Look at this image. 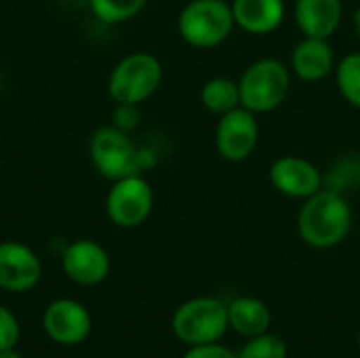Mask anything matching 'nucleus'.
I'll return each mask as SVG.
<instances>
[{
    "label": "nucleus",
    "instance_id": "nucleus-7",
    "mask_svg": "<svg viewBox=\"0 0 360 358\" xmlns=\"http://www.w3.org/2000/svg\"><path fill=\"white\" fill-rule=\"evenodd\" d=\"M154 209V190L143 175H127L112 181L105 194V215L118 228L141 226Z\"/></svg>",
    "mask_w": 360,
    "mask_h": 358
},
{
    "label": "nucleus",
    "instance_id": "nucleus-8",
    "mask_svg": "<svg viewBox=\"0 0 360 358\" xmlns=\"http://www.w3.org/2000/svg\"><path fill=\"white\" fill-rule=\"evenodd\" d=\"M259 143L257 114L247 108H236L221 114L215 127V150L226 162H245Z\"/></svg>",
    "mask_w": 360,
    "mask_h": 358
},
{
    "label": "nucleus",
    "instance_id": "nucleus-2",
    "mask_svg": "<svg viewBox=\"0 0 360 358\" xmlns=\"http://www.w3.org/2000/svg\"><path fill=\"white\" fill-rule=\"evenodd\" d=\"M291 70L274 57H262L247 65L238 78L240 106L253 114L274 112L285 103L291 93Z\"/></svg>",
    "mask_w": 360,
    "mask_h": 358
},
{
    "label": "nucleus",
    "instance_id": "nucleus-20",
    "mask_svg": "<svg viewBox=\"0 0 360 358\" xmlns=\"http://www.w3.org/2000/svg\"><path fill=\"white\" fill-rule=\"evenodd\" d=\"M238 358H287V344L283 338L274 333H262L249 338V342L240 348Z\"/></svg>",
    "mask_w": 360,
    "mask_h": 358
},
{
    "label": "nucleus",
    "instance_id": "nucleus-9",
    "mask_svg": "<svg viewBox=\"0 0 360 358\" xmlns=\"http://www.w3.org/2000/svg\"><path fill=\"white\" fill-rule=\"evenodd\" d=\"M268 179L276 192L295 200H306L325 188L323 171L312 160L297 154H283L272 160Z\"/></svg>",
    "mask_w": 360,
    "mask_h": 358
},
{
    "label": "nucleus",
    "instance_id": "nucleus-27",
    "mask_svg": "<svg viewBox=\"0 0 360 358\" xmlns=\"http://www.w3.org/2000/svg\"><path fill=\"white\" fill-rule=\"evenodd\" d=\"M0 171H2V167H0Z\"/></svg>",
    "mask_w": 360,
    "mask_h": 358
},
{
    "label": "nucleus",
    "instance_id": "nucleus-25",
    "mask_svg": "<svg viewBox=\"0 0 360 358\" xmlns=\"http://www.w3.org/2000/svg\"><path fill=\"white\" fill-rule=\"evenodd\" d=\"M0 358H23L15 348H8V350H0Z\"/></svg>",
    "mask_w": 360,
    "mask_h": 358
},
{
    "label": "nucleus",
    "instance_id": "nucleus-18",
    "mask_svg": "<svg viewBox=\"0 0 360 358\" xmlns=\"http://www.w3.org/2000/svg\"><path fill=\"white\" fill-rule=\"evenodd\" d=\"M335 84L346 103L360 110V51L344 55L335 65Z\"/></svg>",
    "mask_w": 360,
    "mask_h": 358
},
{
    "label": "nucleus",
    "instance_id": "nucleus-17",
    "mask_svg": "<svg viewBox=\"0 0 360 358\" xmlns=\"http://www.w3.org/2000/svg\"><path fill=\"white\" fill-rule=\"evenodd\" d=\"M200 103L211 114H228L240 108V89L238 80L226 76H213L200 87Z\"/></svg>",
    "mask_w": 360,
    "mask_h": 358
},
{
    "label": "nucleus",
    "instance_id": "nucleus-23",
    "mask_svg": "<svg viewBox=\"0 0 360 358\" xmlns=\"http://www.w3.org/2000/svg\"><path fill=\"white\" fill-rule=\"evenodd\" d=\"M184 358H238L236 352L230 348L213 342V344H200V346H190V350L184 354Z\"/></svg>",
    "mask_w": 360,
    "mask_h": 358
},
{
    "label": "nucleus",
    "instance_id": "nucleus-14",
    "mask_svg": "<svg viewBox=\"0 0 360 358\" xmlns=\"http://www.w3.org/2000/svg\"><path fill=\"white\" fill-rule=\"evenodd\" d=\"M293 17L302 36L331 38L344 19L342 0H295Z\"/></svg>",
    "mask_w": 360,
    "mask_h": 358
},
{
    "label": "nucleus",
    "instance_id": "nucleus-1",
    "mask_svg": "<svg viewBox=\"0 0 360 358\" xmlns=\"http://www.w3.org/2000/svg\"><path fill=\"white\" fill-rule=\"evenodd\" d=\"M352 205L338 188H323L302 200L297 211L300 238L312 249H333L342 245L352 230Z\"/></svg>",
    "mask_w": 360,
    "mask_h": 358
},
{
    "label": "nucleus",
    "instance_id": "nucleus-6",
    "mask_svg": "<svg viewBox=\"0 0 360 358\" xmlns=\"http://www.w3.org/2000/svg\"><path fill=\"white\" fill-rule=\"evenodd\" d=\"M137 146L129 133L116 129L114 124H103L93 131L89 139V158L93 169L110 179H122L127 175H141L137 169Z\"/></svg>",
    "mask_w": 360,
    "mask_h": 358
},
{
    "label": "nucleus",
    "instance_id": "nucleus-21",
    "mask_svg": "<svg viewBox=\"0 0 360 358\" xmlns=\"http://www.w3.org/2000/svg\"><path fill=\"white\" fill-rule=\"evenodd\" d=\"M19 338H21L19 321L15 319V314L8 308H4L0 304V350L15 348Z\"/></svg>",
    "mask_w": 360,
    "mask_h": 358
},
{
    "label": "nucleus",
    "instance_id": "nucleus-3",
    "mask_svg": "<svg viewBox=\"0 0 360 358\" xmlns=\"http://www.w3.org/2000/svg\"><path fill=\"white\" fill-rule=\"evenodd\" d=\"M234 27L232 4L226 0H190L177 15V32L192 49H215Z\"/></svg>",
    "mask_w": 360,
    "mask_h": 358
},
{
    "label": "nucleus",
    "instance_id": "nucleus-22",
    "mask_svg": "<svg viewBox=\"0 0 360 358\" xmlns=\"http://www.w3.org/2000/svg\"><path fill=\"white\" fill-rule=\"evenodd\" d=\"M139 120H141V112H139V106L135 103H116L114 106V112H112V124L124 133H131L133 129L139 127Z\"/></svg>",
    "mask_w": 360,
    "mask_h": 358
},
{
    "label": "nucleus",
    "instance_id": "nucleus-15",
    "mask_svg": "<svg viewBox=\"0 0 360 358\" xmlns=\"http://www.w3.org/2000/svg\"><path fill=\"white\" fill-rule=\"evenodd\" d=\"M230 4L236 27L251 36L276 32L287 17L285 0H232Z\"/></svg>",
    "mask_w": 360,
    "mask_h": 358
},
{
    "label": "nucleus",
    "instance_id": "nucleus-19",
    "mask_svg": "<svg viewBox=\"0 0 360 358\" xmlns=\"http://www.w3.org/2000/svg\"><path fill=\"white\" fill-rule=\"evenodd\" d=\"M148 0H89L91 13L101 23H124L146 8Z\"/></svg>",
    "mask_w": 360,
    "mask_h": 358
},
{
    "label": "nucleus",
    "instance_id": "nucleus-11",
    "mask_svg": "<svg viewBox=\"0 0 360 358\" xmlns=\"http://www.w3.org/2000/svg\"><path fill=\"white\" fill-rule=\"evenodd\" d=\"M91 327L93 321L89 310L74 300H55L42 314L44 333L61 346H76L84 342L91 333Z\"/></svg>",
    "mask_w": 360,
    "mask_h": 358
},
{
    "label": "nucleus",
    "instance_id": "nucleus-10",
    "mask_svg": "<svg viewBox=\"0 0 360 358\" xmlns=\"http://www.w3.org/2000/svg\"><path fill=\"white\" fill-rule=\"evenodd\" d=\"M61 268L70 281L80 287H95L101 285L112 268L108 251L91 238H78L63 247L61 253Z\"/></svg>",
    "mask_w": 360,
    "mask_h": 358
},
{
    "label": "nucleus",
    "instance_id": "nucleus-5",
    "mask_svg": "<svg viewBox=\"0 0 360 358\" xmlns=\"http://www.w3.org/2000/svg\"><path fill=\"white\" fill-rule=\"evenodd\" d=\"M173 333L188 346L213 344L228 327V306L217 298H192L184 302L171 321Z\"/></svg>",
    "mask_w": 360,
    "mask_h": 358
},
{
    "label": "nucleus",
    "instance_id": "nucleus-26",
    "mask_svg": "<svg viewBox=\"0 0 360 358\" xmlns=\"http://www.w3.org/2000/svg\"><path fill=\"white\" fill-rule=\"evenodd\" d=\"M356 342H359V348H360V331H359V338H356Z\"/></svg>",
    "mask_w": 360,
    "mask_h": 358
},
{
    "label": "nucleus",
    "instance_id": "nucleus-16",
    "mask_svg": "<svg viewBox=\"0 0 360 358\" xmlns=\"http://www.w3.org/2000/svg\"><path fill=\"white\" fill-rule=\"evenodd\" d=\"M272 325V312L270 308L253 295H240L228 304V327L243 335V338H255L270 329Z\"/></svg>",
    "mask_w": 360,
    "mask_h": 358
},
{
    "label": "nucleus",
    "instance_id": "nucleus-24",
    "mask_svg": "<svg viewBox=\"0 0 360 358\" xmlns=\"http://www.w3.org/2000/svg\"><path fill=\"white\" fill-rule=\"evenodd\" d=\"M352 27H354L356 36H360V6L354 11V15H352Z\"/></svg>",
    "mask_w": 360,
    "mask_h": 358
},
{
    "label": "nucleus",
    "instance_id": "nucleus-13",
    "mask_svg": "<svg viewBox=\"0 0 360 358\" xmlns=\"http://www.w3.org/2000/svg\"><path fill=\"white\" fill-rule=\"evenodd\" d=\"M338 59L327 38L304 36L291 51L289 70L304 82H321L335 72Z\"/></svg>",
    "mask_w": 360,
    "mask_h": 358
},
{
    "label": "nucleus",
    "instance_id": "nucleus-12",
    "mask_svg": "<svg viewBox=\"0 0 360 358\" xmlns=\"http://www.w3.org/2000/svg\"><path fill=\"white\" fill-rule=\"evenodd\" d=\"M42 276L40 257L19 241L0 243V289L23 293L38 285Z\"/></svg>",
    "mask_w": 360,
    "mask_h": 358
},
{
    "label": "nucleus",
    "instance_id": "nucleus-4",
    "mask_svg": "<svg viewBox=\"0 0 360 358\" xmlns=\"http://www.w3.org/2000/svg\"><path fill=\"white\" fill-rule=\"evenodd\" d=\"M162 63L156 55L137 51L122 57L108 76V95L114 103H143L162 84Z\"/></svg>",
    "mask_w": 360,
    "mask_h": 358
}]
</instances>
